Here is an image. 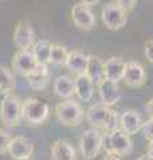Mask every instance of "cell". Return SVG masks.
Masks as SVG:
<instances>
[{
	"label": "cell",
	"mask_w": 153,
	"mask_h": 160,
	"mask_svg": "<svg viewBox=\"0 0 153 160\" xmlns=\"http://www.w3.org/2000/svg\"><path fill=\"white\" fill-rule=\"evenodd\" d=\"M85 119L93 128L104 129L105 132L115 131L120 124L118 113L104 104H95V106L89 107L85 113Z\"/></svg>",
	"instance_id": "cell-1"
},
{
	"label": "cell",
	"mask_w": 153,
	"mask_h": 160,
	"mask_svg": "<svg viewBox=\"0 0 153 160\" xmlns=\"http://www.w3.org/2000/svg\"><path fill=\"white\" fill-rule=\"evenodd\" d=\"M103 148L107 153L127 156L133 149V143L131 135H128L124 129L117 128L115 131L107 132L103 135Z\"/></svg>",
	"instance_id": "cell-2"
},
{
	"label": "cell",
	"mask_w": 153,
	"mask_h": 160,
	"mask_svg": "<svg viewBox=\"0 0 153 160\" xmlns=\"http://www.w3.org/2000/svg\"><path fill=\"white\" fill-rule=\"evenodd\" d=\"M49 116V107L45 102L37 98H27L22 106V119L28 124L39 126Z\"/></svg>",
	"instance_id": "cell-3"
},
{
	"label": "cell",
	"mask_w": 153,
	"mask_h": 160,
	"mask_svg": "<svg viewBox=\"0 0 153 160\" xmlns=\"http://www.w3.org/2000/svg\"><path fill=\"white\" fill-rule=\"evenodd\" d=\"M56 116L63 126L77 127L80 126L84 118V111L81 106L72 99L64 100L56 106Z\"/></svg>",
	"instance_id": "cell-4"
},
{
	"label": "cell",
	"mask_w": 153,
	"mask_h": 160,
	"mask_svg": "<svg viewBox=\"0 0 153 160\" xmlns=\"http://www.w3.org/2000/svg\"><path fill=\"white\" fill-rule=\"evenodd\" d=\"M22 106L17 96L12 93L4 95V98L0 102V120L4 126L15 127L22 120Z\"/></svg>",
	"instance_id": "cell-5"
},
{
	"label": "cell",
	"mask_w": 153,
	"mask_h": 160,
	"mask_svg": "<svg viewBox=\"0 0 153 160\" xmlns=\"http://www.w3.org/2000/svg\"><path fill=\"white\" fill-rule=\"evenodd\" d=\"M80 152L84 159H95L103 148V135L97 128H88L80 138Z\"/></svg>",
	"instance_id": "cell-6"
},
{
	"label": "cell",
	"mask_w": 153,
	"mask_h": 160,
	"mask_svg": "<svg viewBox=\"0 0 153 160\" xmlns=\"http://www.w3.org/2000/svg\"><path fill=\"white\" fill-rule=\"evenodd\" d=\"M101 20L108 29L117 31L127 24V11L117 3H107L101 9Z\"/></svg>",
	"instance_id": "cell-7"
},
{
	"label": "cell",
	"mask_w": 153,
	"mask_h": 160,
	"mask_svg": "<svg viewBox=\"0 0 153 160\" xmlns=\"http://www.w3.org/2000/svg\"><path fill=\"white\" fill-rule=\"evenodd\" d=\"M72 20L75 26L81 31H91L96 26V18L89 6H85L81 2L76 3L72 7Z\"/></svg>",
	"instance_id": "cell-8"
},
{
	"label": "cell",
	"mask_w": 153,
	"mask_h": 160,
	"mask_svg": "<svg viewBox=\"0 0 153 160\" xmlns=\"http://www.w3.org/2000/svg\"><path fill=\"white\" fill-rule=\"evenodd\" d=\"M13 42L20 51H27L35 46V31L29 22H19L13 32Z\"/></svg>",
	"instance_id": "cell-9"
},
{
	"label": "cell",
	"mask_w": 153,
	"mask_h": 160,
	"mask_svg": "<svg viewBox=\"0 0 153 160\" xmlns=\"http://www.w3.org/2000/svg\"><path fill=\"white\" fill-rule=\"evenodd\" d=\"M37 66V60L33 55L32 49H27V51H19L15 53L12 59V68L20 76L27 78L29 72Z\"/></svg>",
	"instance_id": "cell-10"
},
{
	"label": "cell",
	"mask_w": 153,
	"mask_h": 160,
	"mask_svg": "<svg viewBox=\"0 0 153 160\" xmlns=\"http://www.w3.org/2000/svg\"><path fill=\"white\" fill-rule=\"evenodd\" d=\"M28 84L33 91H44L51 83V71L48 64H39L27 76Z\"/></svg>",
	"instance_id": "cell-11"
},
{
	"label": "cell",
	"mask_w": 153,
	"mask_h": 160,
	"mask_svg": "<svg viewBox=\"0 0 153 160\" xmlns=\"http://www.w3.org/2000/svg\"><path fill=\"white\" fill-rule=\"evenodd\" d=\"M124 83L131 88H140L145 84L146 72L144 67L137 62H128L125 73H124Z\"/></svg>",
	"instance_id": "cell-12"
},
{
	"label": "cell",
	"mask_w": 153,
	"mask_h": 160,
	"mask_svg": "<svg viewBox=\"0 0 153 160\" xmlns=\"http://www.w3.org/2000/svg\"><path fill=\"white\" fill-rule=\"evenodd\" d=\"M33 152V143L24 136L12 138L8 146V153L15 160L29 159Z\"/></svg>",
	"instance_id": "cell-13"
},
{
	"label": "cell",
	"mask_w": 153,
	"mask_h": 160,
	"mask_svg": "<svg viewBox=\"0 0 153 160\" xmlns=\"http://www.w3.org/2000/svg\"><path fill=\"white\" fill-rule=\"evenodd\" d=\"M98 93H100L101 104L108 107H112L120 102L122 96L121 88L118 87V83L111 82V80L105 79L100 86H98Z\"/></svg>",
	"instance_id": "cell-14"
},
{
	"label": "cell",
	"mask_w": 153,
	"mask_h": 160,
	"mask_svg": "<svg viewBox=\"0 0 153 160\" xmlns=\"http://www.w3.org/2000/svg\"><path fill=\"white\" fill-rule=\"evenodd\" d=\"M53 93L57 98L68 100L72 99L75 92V79L71 78L69 75H60L53 82Z\"/></svg>",
	"instance_id": "cell-15"
},
{
	"label": "cell",
	"mask_w": 153,
	"mask_h": 160,
	"mask_svg": "<svg viewBox=\"0 0 153 160\" xmlns=\"http://www.w3.org/2000/svg\"><path fill=\"white\" fill-rule=\"evenodd\" d=\"M87 76L92 80L95 87H98L105 80V62H103L101 58L89 55L87 67Z\"/></svg>",
	"instance_id": "cell-16"
},
{
	"label": "cell",
	"mask_w": 153,
	"mask_h": 160,
	"mask_svg": "<svg viewBox=\"0 0 153 160\" xmlns=\"http://www.w3.org/2000/svg\"><path fill=\"white\" fill-rule=\"evenodd\" d=\"M125 68H127V62L122 58L113 56L108 59L105 62V79L118 83L120 80L124 79Z\"/></svg>",
	"instance_id": "cell-17"
},
{
	"label": "cell",
	"mask_w": 153,
	"mask_h": 160,
	"mask_svg": "<svg viewBox=\"0 0 153 160\" xmlns=\"http://www.w3.org/2000/svg\"><path fill=\"white\" fill-rule=\"evenodd\" d=\"M120 126L128 135H136L142 128L141 116L135 109H127L120 116Z\"/></svg>",
	"instance_id": "cell-18"
},
{
	"label": "cell",
	"mask_w": 153,
	"mask_h": 160,
	"mask_svg": "<svg viewBox=\"0 0 153 160\" xmlns=\"http://www.w3.org/2000/svg\"><path fill=\"white\" fill-rule=\"evenodd\" d=\"M88 60H89V55H85L81 51H71L68 53L65 66L71 72L76 73V75H83L87 72V67H88Z\"/></svg>",
	"instance_id": "cell-19"
},
{
	"label": "cell",
	"mask_w": 153,
	"mask_h": 160,
	"mask_svg": "<svg viewBox=\"0 0 153 160\" xmlns=\"http://www.w3.org/2000/svg\"><path fill=\"white\" fill-rule=\"evenodd\" d=\"M95 91V84L87 76V73L77 75L75 79V92L81 102H91Z\"/></svg>",
	"instance_id": "cell-20"
},
{
	"label": "cell",
	"mask_w": 153,
	"mask_h": 160,
	"mask_svg": "<svg viewBox=\"0 0 153 160\" xmlns=\"http://www.w3.org/2000/svg\"><path fill=\"white\" fill-rule=\"evenodd\" d=\"M52 160H76V151L67 140H56L51 148Z\"/></svg>",
	"instance_id": "cell-21"
},
{
	"label": "cell",
	"mask_w": 153,
	"mask_h": 160,
	"mask_svg": "<svg viewBox=\"0 0 153 160\" xmlns=\"http://www.w3.org/2000/svg\"><path fill=\"white\" fill-rule=\"evenodd\" d=\"M16 87V79L9 68L6 66H0V92L7 95L12 93Z\"/></svg>",
	"instance_id": "cell-22"
},
{
	"label": "cell",
	"mask_w": 153,
	"mask_h": 160,
	"mask_svg": "<svg viewBox=\"0 0 153 160\" xmlns=\"http://www.w3.org/2000/svg\"><path fill=\"white\" fill-rule=\"evenodd\" d=\"M51 48H52V43L48 42V40H40V42L35 43V46L32 47V52L35 55L39 64H48L49 63Z\"/></svg>",
	"instance_id": "cell-23"
},
{
	"label": "cell",
	"mask_w": 153,
	"mask_h": 160,
	"mask_svg": "<svg viewBox=\"0 0 153 160\" xmlns=\"http://www.w3.org/2000/svg\"><path fill=\"white\" fill-rule=\"evenodd\" d=\"M68 53L69 52L67 51V48L61 46V44H52L49 63L56 64V66H63V64H65V62H67Z\"/></svg>",
	"instance_id": "cell-24"
},
{
	"label": "cell",
	"mask_w": 153,
	"mask_h": 160,
	"mask_svg": "<svg viewBox=\"0 0 153 160\" xmlns=\"http://www.w3.org/2000/svg\"><path fill=\"white\" fill-rule=\"evenodd\" d=\"M11 136L7 131L4 129H0V155H3L4 152H8V146L9 142H11Z\"/></svg>",
	"instance_id": "cell-25"
},
{
	"label": "cell",
	"mask_w": 153,
	"mask_h": 160,
	"mask_svg": "<svg viewBox=\"0 0 153 160\" xmlns=\"http://www.w3.org/2000/svg\"><path fill=\"white\" fill-rule=\"evenodd\" d=\"M142 133H144V138L149 143L153 142V119L152 118H149L142 124Z\"/></svg>",
	"instance_id": "cell-26"
},
{
	"label": "cell",
	"mask_w": 153,
	"mask_h": 160,
	"mask_svg": "<svg viewBox=\"0 0 153 160\" xmlns=\"http://www.w3.org/2000/svg\"><path fill=\"white\" fill-rule=\"evenodd\" d=\"M137 3V0H117V4L120 6L121 8H124L125 11H132L133 8H135Z\"/></svg>",
	"instance_id": "cell-27"
},
{
	"label": "cell",
	"mask_w": 153,
	"mask_h": 160,
	"mask_svg": "<svg viewBox=\"0 0 153 160\" xmlns=\"http://www.w3.org/2000/svg\"><path fill=\"white\" fill-rule=\"evenodd\" d=\"M144 51H145L146 59L149 60L151 63H153V40H148V42H145Z\"/></svg>",
	"instance_id": "cell-28"
},
{
	"label": "cell",
	"mask_w": 153,
	"mask_h": 160,
	"mask_svg": "<svg viewBox=\"0 0 153 160\" xmlns=\"http://www.w3.org/2000/svg\"><path fill=\"white\" fill-rule=\"evenodd\" d=\"M146 113L149 115V118L153 119V98L146 103Z\"/></svg>",
	"instance_id": "cell-29"
},
{
	"label": "cell",
	"mask_w": 153,
	"mask_h": 160,
	"mask_svg": "<svg viewBox=\"0 0 153 160\" xmlns=\"http://www.w3.org/2000/svg\"><path fill=\"white\" fill-rule=\"evenodd\" d=\"M80 2H81L83 4H85V6L92 7V6H96V4H98V3L101 2V0H80Z\"/></svg>",
	"instance_id": "cell-30"
},
{
	"label": "cell",
	"mask_w": 153,
	"mask_h": 160,
	"mask_svg": "<svg viewBox=\"0 0 153 160\" xmlns=\"http://www.w3.org/2000/svg\"><path fill=\"white\" fill-rule=\"evenodd\" d=\"M104 160H121L118 155H113V153H107V156Z\"/></svg>",
	"instance_id": "cell-31"
},
{
	"label": "cell",
	"mask_w": 153,
	"mask_h": 160,
	"mask_svg": "<svg viewBox=\"0 0 153 160\" xmlns=\"http://www.w3.org/2000/svg\"><path fill=\"white\" fill-rule=\"evenodd\" d=\"M148 155L153 158V142H151L149 146H148Z\"/></svg>",
	"instance_id": "cell-32"
},
{
	"label": "cell",
	"mask_w": 153,
	"mask_h": 160,
	"mask_svg": "<svg viewBox=\"0 0 153 160\" xmlns=\"http://www.w3.org/2000/svg\"><path fill=\"white\" fill-rule=\"evenodd\" d=\"M137 160H153V158L152 156H149V155H141V156L139 158V159H137Z\"/></svg>",
	"instance_id": "cell-33"
},
{
	"label": "cell",
	"mask_w": 153,
	"mask_h": 160,
	"mask_svg": "<svg viewBox=\"0 0 153 160\" xmlns=\"http://www.w3.org/2000/svg\"><path fill=\"white\" fill-rule=\"evenodd\" d=\"M23 160H31V158H29V159H23Z\"/></svg>",
	"instance_id": "cell-34"
},
{
	"label": "cell",
	"mask_w": 153,
	"mask_h": 160,
	"mask_svg": "<svg viewBox=\"0 0 153 160\" xmlns=\"http://www.w3.org/2000/svg\"><path fill=\"white\" fill-rule=\"evenodd\" d=\"M0 2H2V0H0Z\"/></svg>",
	"instance_id": "cell-35"
}]
</instances>
